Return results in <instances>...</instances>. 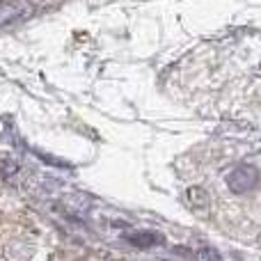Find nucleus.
<instances>
[{
	"instance_id": "nucleus-1",
	"label": "nucleus",
	"mask_w": 261,
	"mask_h": 261,
	"mask_svg": "<svg viewBox=\"0 0 261 261\" xmlns=\"http://www.w3.org/2000/svg\"><path fill=\"white\" fill-rule=\"evenodd\" d=\"M254 184H257V170L250 165L236 167L229 174V188L234 193H248L250 188H254Z\"/></svg>"
}]
</instances>
